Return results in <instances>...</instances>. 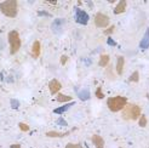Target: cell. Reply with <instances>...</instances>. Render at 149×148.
I'll return each instance as SVG.
<instances>
[{
	"instance_id": "20",
	"label": "cell",
	"mask_w": 149,
	"mask_h": 148,
	"mask_svg": "<svg viewBox=\"0 0 149 148\" xmlns=\"http://www.w3.org/2000/svg\"><path fill=\"white\" fill-rule=\"evenodd\" d=\"M146 125H147V118H146L144 115H141V117H139V126L144 128Z\"/></svg>"
},
{
	"instance_id": "21",
	"label": "cell",
	"mask_w": 149,
	"mask_h": 148,
	"mask_svg": "<svg viewBox=\"0 0 149 148\" xmlns=\"http://www.w3.org/2000/svg\"><path fill=\"white\" fill-rule=\"evenodd\" d=\"M18 126H19V129H21L22 131H28V130H29V126H28L27 124H24V123H19Z\"/></svg>"
},
{
	"instance_id": "8",
	"label": "cell",
	"mask_w": 149,
	"mask_h": 148,
	"mask_svg": "<svg viewBox=\"0 0 149 148\" xmlns=\"http://www.w3.org/2000/svg\"><path fill=\"white\" fill-rule=\"evenodd\" d=\"M49 87H50V92H51V95H56V94L62 89V85H61V83H59L58 80L54 79V80H51V81H50Z\"/></svg>"
},
{
	"instance_id": "26",
	"label": "cell",
	"mask_w": 149,
	"mask_h": 148,
	"mask_svg": "<svg viewBox=\"0 0 149 148\" xmlns=\"http://www.w3.org/2000/svg\"><path fill=\"white\" fill-rule=\"evenodd\" d=\"M67 61H68V57H67V56H62V60H61V64H62V66H64V64L67 63Z\"/></svg>"
},
{
	"instance_id": "29",
	"label": "cell",
	"mask_w": 149,
	"mask_h": 148,
	"mask_svg": "<svg viewBox=\"0 0 149 148\" xmlns=\"http://www.w3.org/2000/svg\"><path fill=\"white\" fill-rule=\"evenodd\" d=\"M10 148H21V145H17V143H15V145H11Z\"/></svg>"
},
{
	"instance_id": "19",
	"label": "cell",
	"mask_w": 149,
	"mask_h": 148,
	"mask_svg": "<svg viewBox=\"0 0 149 148\" xmlns=\"http://www.w3.org/2000/svg\"><path fill=\"white\" fill-rule=\"evenodd\" d=\"M139 80V73L136 71V72H133L131 74V77H130V81H135V83H137V81Z\"/></svg>"
},
{
	"instance_id": "24",
	"label": "cell",
	"mask_w": 149,
	"mask_h": 148,
	"mask_svg": "<svg viewBox=\"0 0 149 148\" xmlns=\"http://www.w3.org/2000/svg\"><path fill=\"white\" fill-rule=\"evenodd\" d=\"M65 148H81V146L78 143H68L65 146Z\"/></svg>"
},
{
	"instance_id": "5",
	"label": "cell",
	"mask_w": 149,
	"mask_h": 148,
	"mask_svg": "<svg viewBox=\"0 0 149 148\" xmlns=\"http://www.w3.org/2000/svg\"><path fill=\"white\" fill-rule=\"evenodd\" d=\"M93 21H95L96 27H98V28H106V27H108V24H109V17L107 16V15L102 13V12L96 13Z\"/></svg>"
},
{
	"instance_id": "1",
	"label": "cell",
	"mask_w": 149,
	"mask_h": 148,
	"mask_svg": "<svg viewBox=\"0 0 149 148\" xmlns=\"http://www.w3.org/2000/svg\"><path fill=\"white\" fill-rule=\"evenodd\" d=\"M0 11H1L5 16L13 18V17H16L18 13V4L16 0H6V1L0 3Z\"/></svg>"
},
{
	"instance_id": "10",
	"label": "cell",
	"mask_w": 149,
	"mask_h": 148,
	"mask_svg": "<svg viewBox=\"0 0 149 148\" xmlns=\"http://www.w3.org/2000/svg\"><path fill=\"white\" fill-rule=\"evenodd\" d=\"M92 143L96 148H104V140L100 135H93L92 136Z\"/></svg>"
},
{
	"instance_id": "28",
	"label": "cell",
	"mask_w": 149,
	"mask_h": 148,
	"mask_svg": "<svg viewBox=\"0 0 149 148\" xmlns=\"http://www.w3.org/2000/svg\"><path fill=\"white\" fill-rule=\"evenodd\" d=\"M114 29H115L114 27H110V28L108 29V31H106L104 33H106V34H110V33H113V32H114Z\"/></svg>"
},
{
	"instance_id": "18",
	"label": "cell",
	"mask_w": 149,
	"mask_h": 148,
	"mask_svg": "<svg viewBox=\"0 0 149 148\" xmlns=\"http://www.w3.org/2000/svg\"><path fill=\"white\" fill-rule=\"evenodd\" d=\"M70 106H72V103H69V105H65V106H62V107H59V108H56V109L54 110V113H56V114H62V113H64Z\"/></svg>"
},
{
	"instance_id": "9",
	"label": "cell",
	"mask_w": 149,
	"mask_h": 148,
	"mask_svg": "<svg viewBox=\"0 0 149 148\" xmlns=\"http://www.w3.org/2000/svg\"><path fill=\"white\" fill-rule=\"evenodd\" d=\"M40 51H41V45H40V41L35 40L33 43V46H32V56L34 58H38L40 56Z\"/></svg>"
},
{
	"instance_id": "4",
	"label": "cell",
	"mask_w": 149,
	"mask_h": 148,
	"mask_svg": "<svg viewBox=\"0 0 149 148\" xmlns=\"http://www.w3.org/2000/svg\"><path fill=\"white\" fill-rule=\"evenodd\" d=\"M9 38V44H10V54L15 55L17 54L19 49H21V38H19V34L17 31H11L7 35Z\"/></svg>"
},
{
	"instance_id": "14",
	"label": "cell",
	"mask_w": 149,
	"mask_h": 148,
	"mask_svg": "<svg viewBox=\"0 0 149 148\" xmlns=\"http://www.w3.org/2000/svg\"><path fill=\"white\" fill-rule=\"evenodd\" d=\"M69 132H67V134H64V132H57V131H49L46 132V136L47 137H64L67 136Z\"/></svg>"
},
{
	"instance_id": "2",
	"label": "cell",
	"mask_w": 149,
	"mask_h": 148,
	"mask_svg": "<svg viewBox=\"0 0 149 148\" xmlns=\"http://www.w3.org/2000/svg\"><path fill=\"white\" fill-rule=\"evenodd\" d=\"M121 117L125 120H137L141 117V108L133 103H127L123 109Z\"/></svg>"
},
{
	"instance_id": "22",
	"label": "cell",
	"mask_w": 149,
	"mask_h": 148,
	"mask_svg": "<svg viewBox=\"0 0 149 148\" xmlns=\"http://www.w3.org/2000/svg\"><path fill=\"white\" fill-rule=\"evenodd\" d=\"M11 106H12V108L17 109V108L19 107V102H18L17 100H11Z\"/></svg>"
},
{
	"instance_id": "13",
	"label": "cell",
	"mask_w": 149,
	"mask_h": 148,
	"mask_svg": "<svg viewBox=\"0 0 149 148\" xmlns=\"http://www.w3.org/2000/svg\"><path fill=\"white\" fill-rule=\"evenodd\" d=\"M126 9V1L125 0H121V1H119V4L115 6L114 9V13L115 15H119V13H123Z\"/></svg>"
},
{
	"instance_id": "12",
	"label": "cell",
	"mask_w": 149,
	"mask_h": 148,
	"mask_svg": "<svg viewBox=\"0 0 149 148\" xmlns=\"http://www.w3.org/2000/svg\"><path fill=\"white\" fill-rule=\"evenodd\" d=\"M124 64H125V58L123 56L118 57V62H116V73L119 75L123 74V69H124Z\"/></svg>"
},
{
	"instance_id": "6",
	"label": "cell",
	"mask_w": 149,
	"mask_h": 148,
	"mask_svg": "<svg viewBox=\"0 0 149 148\" xmlns=\"http://www.w3.org/2000/svg\"><path fill=\"white\" fill-rule=\"evenodd\" d=\"M65 28V20L64 18H56L51 24L52 33L55 34H61Z\"/></svg>"
},
{
	"instance_id": "30",
	"label": "cell",
	"mask_w": 149,
	"mask_h": 148,
	"mask_svg": "<svg viewBox=\"0 0 149 148\" xmlns=\"http://www.w3.org/2000/svg\"><path fill=\"white\" fill-rule=\"evenodd\" d=\"M108 44H109V45H111V46H115V43L113 40H110V39L108 40Z\"/></svg>"
},
{
	"instance_id": "3",
	"label": "cell",
	"mask_w": 149,
	"mask_h": 148,
	"mask_svg": "<svg viewBox=\"0 0 149 148\" xmlns=\"http://www.w3.org/2000/svg\"><path fill=\"white\" fill-rule=\"evenodd\" d=\"M126 105H127V98L124 97V96L109 97L108 101H107V106L111 112H119V110H123Z\"/></svg>"
},
{
	"instance_id": "16",
	"label": "cell",
	"mask_w": 149,
	"mask_h": 148,
	"mask_svg": "<svg viewBox=\"0 0 149 148\" xmlns=\"http://www.w3.org/2000/svg\"><path fill=\"white\" fill-rule=\"evenodd\" d=\"M78 96L80 97V100H83V101H86V100H88V98H90V91H88L87 89H86V90H83V91H80Z\"/></svg>"
},
{
	"instance_id": "25",
	"label": "cell",
	"mask_w": 149,
	"mask_h": 148,
	"mask_svg": "<svg viewBox=\"0 0 149 148\" xmlns=\"http://www.w3.org/2000/svg\"><path fill=\"white\" fill-rule=\"evenodd\" d=\"M57 124H59V125H63V126H67V121H65V120H63L62 118H59V119L57 120Z\"/></svg>"
},
{
	"instance_id": "7",
	"label": "cell",
	"mask_w": 149,
	"mask_h": 148,
	"mask_svg": "<svg viewBox=\"0 0 149 148\" xmlns=\"http://www.w3.org/2000/svg\"><path fill=\"white\" fill-rule=\"evenodd\" d=\"M75 21L80 24H86L88 22V15L81 9H75Z\"/></svg>"
},
{
	"instance_id": "23",
	"label": "cell",
	"mask_w": 149,
	"mask_h": 148,
	"mask_svg": "<svg viewBox=\"0 0 149 148\" xmlns=\"http://www.w3.org/2000/svg\"><path fill=\"white\" fill-rule=\"evenodd\" d=\"M96 96H97L98 98H103L104 97V95L102 94V87H98L97 89V91H96Z\"/></svg>"
},
{
	"instance_id": "11",
	"label": "cell",
	"mask_w": 149,
	"mask_h": 148,
	"mask_svg": "<svg viewBox=\"0 0 149 148\" xmlns=\"http://www.w3.org/2000/svg\"><path fill=\"white\" fill-rule=\"evenodd\" d=\"M139 46H141V49H142V50H146V49H148V47H149V29H147L146 34L143 35L142 40H141Z\"/></svg>"
},
{
	"instance_id": "15",
	"label": "cell",
	"mask_w": 149,
	"mask_h": 148,
	"mask_svg": "<svg viewBox=\"0 0 149 148\" xmlns=\"http://www.w3.org/2000/svg\"><path fill=\"white\" fill-rule=\"evenodd\" d=\"M109 63V56L108 55H102L101 58H100V67H106V66Z\"/></svg>"
},
{
	"instance_id": "17",
	"label": "cell",
	"mask_w": 149,
	"mask_h": 148,
	"mask_svg": "<svg viewBox=\"0 0 149 148\" xmlns=\"http://www.w3.org/2000/svg\"><path fill=\"white\" fill-rule=\"evenodd\" d=\"M56 100H57L58 102H69V101H72V97H70V96H67V95L59 94L57 97H56Z\"/></svg>"
},
{
	"instance_id": "27",
	"label": "cell",
	"mask_w": 149,
	"mask_h": 148,
	"mask_svg": "<svg viewBox=\"0 0 149 148\" xmlns=\"http://www.w3.org/2000/svg\"><path fill=\"white\" fill-rule=\"evenodd\" d=\"M4 49H5V44L1 39V36H0V50H4Z\"/></svg>"
}]
</instances>
